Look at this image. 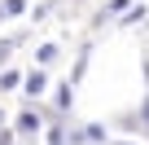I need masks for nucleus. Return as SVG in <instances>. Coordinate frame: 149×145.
<instances>
[]
</instances>
